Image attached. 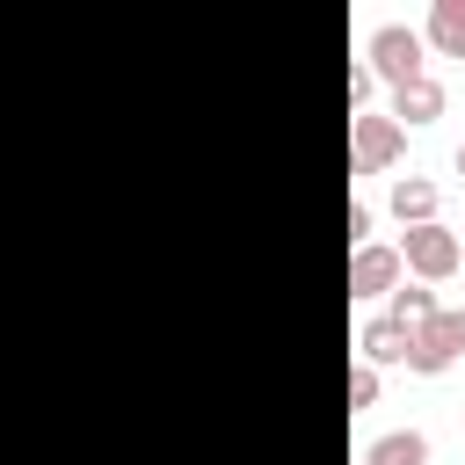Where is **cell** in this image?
I'll use <instances>...</instances> for the list:
<instances>
[{
    "label": "cell",
    "mask_w": 465,
    "mask_h": 465,
    "mask_svg": "<svg viewBox=\"0 0 465 465\" xmlns=\"http://www.w3.org/2000/svg\"><path fill=\"white\" fill-rule=\"evenodd\" d=\"M392 211H400V225H436V182L400 174L392 182Z\"/></svg>",
    "instance_id": "cell-7"
},
{
    "label": "cell",
    "mask_w": 465,
    "mask_h": 465,
    "mask_svg": "<svg viewBox=\"0 0 465 465\" xmlns=\"http://www.w3.org/2000/svg\"><path fill=\"white\" fill-rule=\"evenodd\" d=\"M429 36H436V51H443V58H465V0H436Z\"/></svg>",
    "instance_id": "cell-9"
},
{
    "label": "cell",
    "mask_w": 465,
    "mask_h": 465,
    "mask_svg": "<svg viewBox=\"0 0 465 465\" xmlns=\"http://www.w3.org/2000/svg\"><path fill=\"white\" fill-rule=\"evenodd\" d=\"M400 283V247H356L349 254V298H378Z\"/></svg>",
    "instance_id": "cell-4"
},
{
    "label": "cell",
    "mask_w": 465,
    "mask_h": 465,
    "mask_svg": "<svg viewBox=\"0 0 465 465\" xmlns=\"http://www.w3.org/2000/svg\"><path fill=\"white\" fill-rule=\"evenodd\" d=\"M400 145H407V131H400L392 116H356V167H363V174L392 167V160H400Z\"/></svg>",
    "instance_id": "cell-3"
},
{
    "label": "cell",
    "mask_w": 465,
    "mask_h": 465,
    "mask_svg": "<svg viewBox=\"0 0 465 465\" xmlns=\"http://www.w3.org/2000/svg\"><path fill=\"white\" fill-rule=\"evenodd\" d=\"M436 312H443V305H436L429 291H392V312H385V320H400L407 334H421V327H429Z\"/></svg>",
    "instance_id": "cell-10"
},
{
    "label": "cell",
    "mask_w": 465,
    "mask_h": 465,
    "mask_svg": "<svg viewBox=\"0 0 465 465\" xmlns=\"http://www.w3.org/2000/svg\"><path fill=\"white\" fill-rule=\"evenodd\" d=\"M363 465H429V436L421 429H392L363 450Z\"/></svg>",
    "instance_id": "cell-8"
},
{
    "label": "cell",
    "mask_w": 465,
    "mask_h": 465,
    "mask_svg": "<svg viewBox=\"0 0 465 465\" xmlns=\"http://www.w3.org/2000/svg\"><path fill=\"white\" fill-rule=\"evenodd\" d=\"M371 400H378V371H371V363H356V371H349V414H363Z\"/></svg>",
    "instance_id": "cell-12"
},
{
    "label": "cell",
    "mask_w": 465,
    "mask_h": 465,
    "mask_svg": "<svg viewBox=\"0 0 465 465\" xmlns=\"http://www.w3.org/2000/svg\"><path fill=\"white\" fill-rule=\"evenodd\" d=\"M371 80H392V87L421 80V36H414L407 22H385V29L371 36Z\"/></svg>",
    "instance_id": "cell-2"
},
{
    "label": "cell",
    "mask_w": 465,
    "mask_h": 465,
    "mask_svg": "<svg viewBox=\"0 0 465 465\" xmlns=\"http://www.w3.org/2000/svg\"><path fill=\"white\" fill-rule=\"evenodd\" d=\"M443 116V87L421 73V80H407V87H392V124L407 131V124H436Z\"/></svg>",
    "instance_id": "cell-5"
},
{
    "label": "cell",
    "mask_w": 465,
    "mask_h": 465,
    "mask_svg": "<svg viewBox=\"0 0 465 465\" xmlns=\"http://www.w3.org/2000/svg\"><path fill=\"white\" fill-rule=\"evenodd\" d=\"M407 341H414V334H407L400 320H385V312H378V320H363V334H356V349H363V363H371V371H378V363H407Z\"/></svg>",
    "instance_id": "cell-6"
},
{
    "label": "cell",
    "mask_w": 465,
    "mask_h": 465,
    "mask_svg": "<svg viewBox=\"0 0 465 465\" xmlns=\"http://www.w3.org/2000/svg\"><path fill=\"white\" fill-rule=\"evenodd\" d=\"M458 174H465V145H458Z\"/></svg>",
    "instance_id": "cell-13"
},
{
    "label": "cell",
    "mask_w": 465,
    "mask_h": 465,
    "mask_svg": "<svg viewBox=\"0 0 465 465\" xmlns=\"http://www.w3.org/2000/svg\"><path fill=\"white\" fill-rule=\"evenodd\" d=\"M400 262H407L414 276L443 283V276H458V269H465V247H458V232H450V225H407Z\"/></svg>",
    "instance_id": "cell-1"
},
{
    "label": "cell",
    "mask_w": 465,
    "mask_h": 465,
    "mask_svg": "<svg viewBox=\"0 0 465 465\" xmlns=\"http://www.w3.org/2000/svg\"><path fill=\"white\" fill-rule=\"evenodd\" d=\"M421 334H429V341H436V349H443V356H450V363H458V356H465V312H436V320H429V327H421Z\"/></svg>",
    "instance_id": "cell-11"
}]
</instances>
